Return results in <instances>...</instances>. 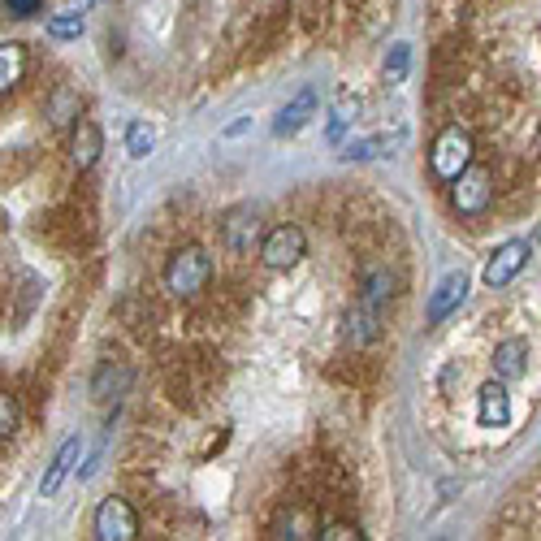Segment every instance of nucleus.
<instances>
[{
	"instance_id": "obj_1",
	"label": "nucleus",
	"mask_w": 541,
	"mask_h": 541,
	"mask_svg": "<svg viewBox=\"0 0 541 541\" xmlns=\"http://www.w3.org/2000/svg\"><path fill=\"white\" fill-rule=\"evenodd\" d=\"M161 277H165L169 295L182 299V303H191V299L204 295L208 282H213V256H208L200 243H182V247L169 252Z\"/></svg>"
},
{
	"instance_id": "obj_2",
	"label": "nucleus",
	"mask_w": 541,
	"mask_h": 541,
	"mask_svg": "<svg viewBox=\"0 0 541 541\" xmlns=\"http://www.w3.org/2000/svg\"><path fill=\"white\" fill-rule=\"evenodd\" d=\"M472 161H477V143H472V130L459 126V122L442 126L438 139H433V148H429V174L451 187V182L464 174Z\"/></svg>"
},
{
	"instance_id": "obj_3",
	"label": "nucleus",
	"mask_w": 541,
	"mask_h": 541,
	"mask_svg": "<svg viewBox=\"0 0 541 541\" xmlns=\"http://www.w3.org/2000/svg\"><path fill=\"white\" fill-rule=\"evenodd\" d=\"M256 256H260V265H265L269 273H290L303 256H308V234H303L295 221H282V226L265 230Z\"/></svg>"
},
{
	"instance_id": "obj_4",
	"label": "nucleus",
	"mask_w": 541,
	"mask_h": 541,
	"mask_svg": "<svg viewBox=\"0 0 541 541\" xmlns=\"http://www.w3.org/2000/svg\"><path fill=\"white\" fill-rule=\"evenodd\" d=\"M494 204V169L472 161L464 174L451 182V208L459 217H485Z\"/></svg>"
},
{
	"instance_id": "obj_5",
	"label": "nucleus",
	"mask_w": 541,
	"mask_h": 541,
	"mask_svg": "<svg viewBox=\"0 0 541 541\" xmlns=\"http://www.w3.org/2000/svg\"><path fill=\"white\" fill-rule=\"evenodd\" d=\"M260 239H265V221L252 204H234L226 217H221V243H226L230 256H252L260 252Z\"/></svg>"
},
{
	"instance_id": "obj_6",
	"label": "nucleus",
	"mask_w": 541,
	"mask_h": 541,
	"mask_svg": "<svg viewBox=\"0 0 541 541\" xmlns=\"http://www.w3.org/2000/svg\"><path fill=\"white\" fill-rule=\"evenodd\" d=\"M91 533L96 541H135L139 537V511L130 507V498L109 494L91 516Z\"/></svg>"
},
{
	"instance_id": "obj_7",
	"label": "nucleus",
	"mask_w": 541,
	"mask_h": 541,
	"mask_svg": "<svg viewBox=\"0 0 541 541\" xmlns=\"http://www.w3.org/2000/svg\"><path fill=\"white\" fill-rule=\"evenodd\" d=\"M529 243L524 239H507L503 247H494V256L485 260V269H481V282L490 286V290H503V286H511L516 277L524 273V265H529Z\"/></svg>"
},
{
	"instance_id": "obj_8",
	"label": "nucleus",
	"mask_w": 541,
	"mask_h": 541,
	"mask_svg": "<svg viewBox=\"0 0 541 541\" xmlns=\"http://www.w3.org/2000/svg\"><path fill=\"white\" fill-rule=\"evenodd\" d=\"M316 104H321L316 87H312V83H308V87H299L295 96H290L282 109H277V117H273V139H295L299 130L316 117Z\"/></svg>"
},
{
	"instance_id": "obj_9",
	"label": "nucleus",
	"mask_w": 541,
	"mask_h": 541,
	"mask_svg": "<svg viewBox=\"0 0 541 541\" xmlns=\"http://www.w3.org/2000/svg\"><path fill=\"white\" fill-rule=\"evenodd\" d=\"M464 299H468V273L464 269H451L438 286H433V295H429V308H425L429 325H442L451 312L464 308Z\"/></svg>"
},
{
	"instance_id": "obj_10",
	"label": "nucleus",
	"mask_w": 541,
	"mask_h": 541,
	"mask_svg": "<svg viewBox=\"0 0 541 541\" xmlns=\"http://www.w3.org/2000/svg\"><path fill=\"white\" fill-rule=\"evenodd\" d=\"M100 152H104V130L91 122V117H83V122L70 130V165L78 174H91V169L100 165Z\"/></svg>"
},
{
	"instance_id": "obj_11",
	"label": "nucleus",
	"mask_w": 541,
	"mask_h": 541,
	"mask_svg": "<svg viewBox=\"0 0 541 541\" xmlns=\"http://www.w3.org/2000/svg\"><path fill=\"white\" fill-rule=\"evenodd\" d=\"M83 459V438H65L61 446H57V455H52V464H48V472H44V481H39V494L44 498H52V494H61V485L70 481V472H74V464Z\"/></svg>"
},
{
	"instance_id": "obj_12",
	"label": "nucleus",
	"mask_w": 541,
	"mask_h": 541,
	"mask_svg": "<svg viewBox=\"0 0 541 541\" xmlns=\"http://www.w3.org/2000/svg\"><path fill=\"white\" fill-rule=\"evenodd\" d=\"M477 420L485 429H503L511 420V394H507L503 377H494V381H485V386H481V394H477Z\"/></svg>"
},
{
	"instance_id": "obj_13",
	"label": "nucleus",
	"mask_w": 541,
	"mask_h": 541,
	"mask_svg": "<svg viewBox=\"0 0 541 541\" xmlns=\"http://www.w3.org/2000/svg\"><path fill=\"white\" fill-rule=\"evenodd\" d=\"M44 117L57 130H74L78 122H83V100H78V91L57 83V87L48 91V100H44Z\"/></svg>"
},
{
	"instance_id": "obj_14",
	"label": "nucleus",
	"mask_w": 541,
	"mask_h": 541,
	"mask_svg": "<svg viewBox=\"0 0 541 541\" xmlns=\"http://www.w3.org/2000/svg\"><path fill=\"white\" fill-rule=\"evenodd\" d=\"M381 334V316H377V308H368V303L360 299L355 303V308L342 316V342H347V347H368V342H373Z\"/></svg>"
},
{
	"instance_id": "obj_15",
	"label": "nucleus",
	"mask_w": 541,
	"mask_h": 541,
	"mask_svg": "<svg viewBox=\"0 0 541 541\" xmlns=\"http://www.w3.org/2000/svg\"><path fill=\"white\" fill-rule=\"evenodd\" d=\"M490 364H494V377H503L507 386H511V381H520L524 373H529V342H524V338H503L494 347Z\"/></svg>"
},
{
	"instance_id": "obj_16",
	"label": "nucleus",
	"mask_w": 541,
	"mask_h": 541,
	"mask_svg": "<svg viewBox=\"0 0 541 541\" xmlns=\"http://www.w3.org/2000/svg\"><path fill=\"white\" fill-rule=\"evenodd\" d=\"M394 286H399V277H394L390 269H381V265H373V269H364V282H360V299L368 303V308H386V303L394 299Z\"/></svg>"
},
{
	"instance_id": "obj_17",
	"label": "nucleus",
	"mask_w": 541,
	"mask_h": 541,
	"mask_svg": "<svg viewBox=\"0 0 541 541\" xmlns=\"http://www.w3.org/2000/svg\"><path fill=\"white\" fill-rule=\"evenodd\" d=\"M22 74H26V44H18V39H5L0 44V91H9L22 83Z\"/></svg>"
},
{
	"instance_id": "obj_18",
	"label": "nucleus",
	"mask_w": 541,
	"mask_h": 541,
	"mask_svg": "<svg viewBox=\"0 0 541 541\" xmlns=\"http://www.w3.org/2000/svg\"><path fill=\"white\" fill-rule=\"evenodd\" d=\"M394 143H403V130L399 135H368V139H351V143H342V161H373V156L381 152H390Z\"/></svg>"
},
{
	"instance_id": "obj_19",
	"label": "nucleus",
	"mask_w": 541,
	"mask_h": 541,
	"mask_svg": "<svg viewBox=\"0 0 541 541\" xmlns=\"http://www.w3.org/2000/svg\"><path fill=\"white\" fill-rule=\"evenodd\" d=\"M355 113H360V100L351 96V91H342V96L334 100V109H329V130H325V139L329 143H342V135L355 126Z\"/></svg>"
},
{
	"instance_id": "obj_20",
	"label": "nucleus",
	"mask_w": 541,
	"mask_h": 541,
	"mask_svg": "<svg viewBox=\"0 0 541 541\" xmlns=\"http://www.w3.org/2000/svg\"><path fill=\"white\" fill-rule=\"evenodd\" d=\"M44 31H48V39H57V44H70V39H78V35H83V13L65 5L61 13H52Z\"/></svg>"
},
{
	"instance_id": "obj_21",
	"label": "nucleus",
	"mask_w": 541,
	"mask_h": 541,
	"mask_svg": "<svg viewBox=\"0 0 541 541\" xmlns=\"http://www.w3.org/2000/svg\"><path fill=\"white\" fill-rule=\"evenodd\" d=\"M273 537H290V541H303V537H321V529L312 524L308 511H286L282 520L273 524Z\"/></svg>"
},
{
	"instance_id": "obj_22",
	"label": "nucleus",
	"mask_w": 541,
	"mask_h": 541,
	"mask_svg": "<svg viewBox=\"0 0 541 541\" xmlns=\"http://www.w3.org/2000/svg\"><path fill=\"white\" fill-rule=\"evenodd\" d=\"M407 70H412V44H394L386 52V65H381V74H386V83H403Z\"/></svg>"
},
{
	"instance_id": "obj_23",
	"label": "nucleus",
	"mask_w": 541,
	"mask_h": 541,
	"mask_svg": "<svg viewBox=\"0 0 541 541\" xmlns=\"http://www.w3.org/2000/svg\"><path fill=\"white\" fill-rule=\"evenodd\" d=\"M22 429V399H18V394H0V438H13V433H18Z\"/></svg>"
},
{
	"instance_id": "obj_24",
	"label": "nucleus",
	"mask_w": 541,
	"mask_h": 541,
	"mask_svg": "<svg viewBox=\"0 0 541 541\" xmlns=\"http://www.w3.org/2000/svg\"><path fill=\"white\" fill-rule=\"evenodd\" d=\"M126 368H113V364H100V373H96V381H91V394L96 399H113V390H122L126 386Z\"/></svg>"
},
{
	"instance_id": "obj_25",
	"label": "nucleus",
	"mask_w": 541,
	"mask_h": 541,
	"mask_svg": "<svg viewBox=\"0 0 541 541\" xmlns=\"http://www.w3.org/2000/svg\"><path fill=\"white\" fill-rule=\"evenodd\" d=\"M126 152L135 156V161H143V156L152 152V130L143 126V122H130V130H126Z\"/></svg>"
},
{
	"instance_id": "obj_26",
	"label": "nucleus",
	"mask_w": 541,
	"mask_h": 541,
	"mask_svg": "<svg viewBox=\"0 0 541 541\" xmlns=\"http://www.w3.org/2000/svg\"><path fill=\"white\" fill-rule=\"evenodd\" d=\"M360 537H364V529L351 520H329L321 529V541H360Z\"/></svg>"
},
{
	"instance_id": "obj_27",
	"label": "nucleus",
	"mask_w": 541,
	"mask_h": 541,
	"mask_svg": "<svg viewBox=\"0 0 541 541\" xmlns=\"http://www.w3.org/2000/svg\"><path fill=\"white\" fill-rule=\"evenodd\" d=\"M44 9V0H5V13L9 18H35Z\"/></svg>"
},
{
	"instance_id": "obj_28",
	"label": "nucleus",
	"mask_w": 541,
	"mask_h": 541,
	"mask_svg": "<svg viewBox=\"0 0 541 541\" xmlns=\"http://www.w3.org/2000/svg\"><path fill=\"white\" fill-rule=\"evenodd\" d=\"M252 130V117H239V122H230L226 130H221V139H239V135H247Z\"/></svg>"
},
{
	"instance_id": "obj_29",
	"label": "nucleus",
	"mask_w": 541,
	"mask_h": 541,
	"mask_svg": "<svg viewBox=\"0 0 541 541\" xmlns=\"http://www.w3.org/2000/svg\"><path fill=\"white\" fill-rule=\"evenodd\" d=\"M459 377H464V368H459V364H446V373H442V394H451Z\"/></svg>"
},
{
	"instance_id": "obj_30",
	"label": "nucleus",
	"mask_w": 541,
	"mask_h": 541,
	"mask_svg": "<svg viewBox=\"0 0 541 541\" xmlns=\"http://www.w3.org/2000/svg\"><path fill=\"white\" fill-rule=\"evenodd\" d=\"M65 5H70V9H78V13H87L91 5H96V0H65Z\"/></svg>"
}]
</instances>
